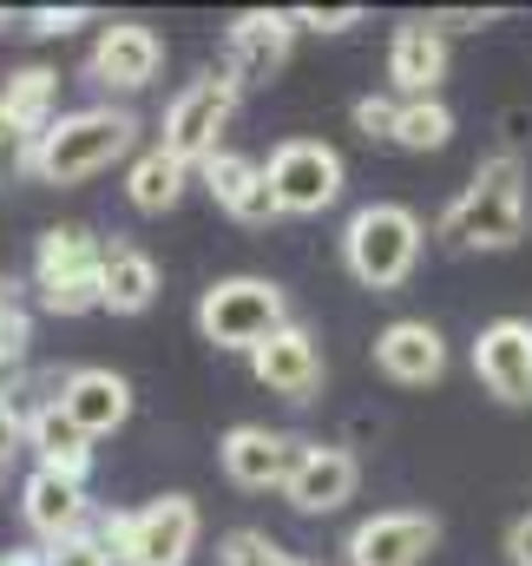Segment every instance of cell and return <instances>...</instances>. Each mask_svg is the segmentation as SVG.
I'll return each instance as SVG.
<instances>
[{"mask_svg": "<svg viewBox=\"0 0 532 566\" xmlns=\"http://www.w3.org/2000/svg\"><path fill=\"white\" fill-rule=\"evenodd\" d=\"M526 165L513 151H493L487 165H474L467 191L440 211V238L454 251H513L526 238Z\"/></svg>", "mask_w": 532, "mask_h": 566, "instance_id": "obj_1", "label": "cell"}, {"mask_svg": "<svg viewBox=\"0 0 532 566\" xmlns=\"http://www.w3.org/2000/svg\"><path fill=\"white\" fill-rule=\"evenodd\" d=\"M132 145H138V119L126 106H79V113H60L26 145V171L40 185H79V178L113 171Z\"/></svg>", "mask_w": 532, "mask_h": 566, "instance_id": "obj_2", "label": "cell"}, {"mask_svg": "<svg viewBox=\"0 0 532 566\" xmlns=\"http://www.w3.org/2000/svg\"><path fill=\"white\" fill-rule=\"evenodd\" d=\"M93 534L113 547V560L119 566H184L191 554H198L204 514H198L191 494H158V501L138 507V514H119V507L99 514Z\"/></svg>", "mask_w": 532, "mask_h": 566, "instance_id": "obj_3", "label": "cell"}, {"mask_svg": "<svg viewBox=\"0 0 532 566\" xmlns=\"http://www.w3.org/2000/svg\"><path fill=\"white\" fill-rule=\"evenodd\" d=\"M33 290L46 316L106 310V244L86 224H53L33 251Z\"/></svg>", "mask_w": 532, "mask_h": 566, "instance_id": "obj_4", "label": "cell"}, {"mask_svg": "<svg viewBox=\"0 0 532 566\" xmlns=\"http://www.w3.org/2000/svg\"><path fill=\"white\" fill-rule=\"evenodd\" d=\"M421 218L407 205H362L342 231V264L362 290H401L421 264Z\"/></svg>", "mask_w": 532, "mask_h": 566, "instance_id": "obj_5", "label": "cell"}, {"mask_svg": "<svg viewBox=\"0 0 532 566\" xmlns=\"http://www.w3.org/2000/svg\"><path fill=\"white\" fill-rule=\"evenodd\" d=\"M283 323H289V296H283V283H269V277H224L198 296V329L217 349H244L251 356Z\"/></svg>", "mask_w": 532, "mask_h": 566, "instance_id": "obj_6", "label": "cell"}, {"mask_svg": "<svg viewBox=\"0 0 532 566\" xmlns=\"http://www.w3.org/2000/svg\"><path fill=\"white\" fill-rule=\"evenodd\" d=\"M237 99H244V86L231 80V73H204V80H191L171 106H164V151L178 158V165H204V158H217L224 151V126L237 119Z\"/></svg>", "mask_w": 532, "mask_h": 566, "instance_id": "obj_7", "label": "cell"}, {"mask_svg": "<svg viewBox=\"0 0 532 566\" xmlns=\"http://www.w3.org/2000/svg\"><path fill=\"white\" fill-rule=\"evenodd\" d=\"M269 191H276V211L283 218H316L342 198V151L322 139H289L269 151L264 165Z\"/></svg>", "mask_w": 532, "mask_h": 566, "instance_id": "obj_8", "label": "cell"}, {"mask_svg": "<svg viewBox=\"0 0 532 566\" xmlns=\"http://www.w3.org/2000/svg\"><path fill=\"white\" fill-rule=\"evenodd\" d=\"M158 66H164V40L145 20H113L86 53V80L106 93H145L158 80Z\"/></svg>", "mask_w": 532, "mask_h": 566, "instance_id": "obj_9", "label": "cell"}, {"mask_svg": "<svg viewBox=\"0 0 532 566\" xmlns=\"http://www.w3.org/2000/svg\"><path fill=\"white\" fill-rule=\"evenodd\" d=\"M474 376L487 382V396H500L507 409L532 402V323L526 316H500L480 329L474 343Z\"/></svg>", "mask_w": 532, "mask_h": 566, "instance_id": "obj_10", "label": "cell"}, {"mask_svg": "<svg viewBox=\"0 0 532 566\" xmlns=\"http://www.w3.org/2000/svg\"><path fill=\"white\" fill-rule=\"evenodd\" d=\"M289 46H296V13L251 7V13H237L231 33H224V73H231L237 86H257V80H269V73L289 60Z\"/></svg>", "mask_w": 532, "mask_h": 566, "instance_id": "obj_11", "label": "cell"}, {"mask_svg": "<svg viewBox=\"0 0 532 566\" xmlns=\"http://www.w3.org/2000/svg\"><path fill=\"white\" fill-rule=\"evenodd\" d=\"M302 448H309V441H296V434H283V428L244 422V428H231V434H224L217 461H224V474H231L237 488L264 494V488H289V474H296Z\"/></svg>", "mask_w": 532, "mask_h": 566, "instance_id": "obj_12", "label": "cell"}, {"mask_svg": "<svg viewBox=\"0 0 532 566\" xmlns=\"http://www.w3.org/2000/svg\"><path fill=\"white\" fill-rule=\"evenodd\" d=\"M79 434H119V428L132 422V382L119 376V369H99V363H86V369H66L60 376V396H53Z\"/></svg>", "mask_w": 532, "mask_h": 566, "instance_id": "obj_13", "label": "cell"}, {"mask_svg": "<svg viewBox=\"0 0 532 566\" xmlns=\"http://www.w3.org/2000/svg\"><path fill=\"white\" fill-rule=\"evenodd\" d=\"M355 488H362V461L349 448H336V441H309L289 488H283V501L296 514H336L342 501H355Z\"/></svg>", "mask_w": 532, "mask_h": 566, "instance_id": "obj_14", "label": "cell"}, {"mask_svg": "<svg viewBox=\"0 0 532 566\" xmlns=\"http://www.w3.org/2000/svg\"><path fill=\"white\" fill-rule=\"evenodd\" d=\"M251 369H257V382H264L269 396H283V402H309L322 389V349H316V336L302 323H283L269 343H257Z\"/></svg>", "mask_w": 532, "mask_h": 566, "instance_id": "obj_15", "label": "cell"}, {"mask_svg": "<svg viewBox=\"0 0 532 566\" xmlns=\"http://www.w3.org/2000/svg\"><path fill=\"white\" fill-rule=\"evenodd\" d=\"M440 547L434 514H375L349 534V566H421Z\"/></svg>", "mask_w": 532, "mask_h": 566, "instance_id": "obj_16", "label": "cell"}, {"mask_svg": "<svg viewBox=\"0 0 532 566\" xmlns=\"http://www.w3.org/2000/svg\"><path fill=\"white\" fill-rule=\"evenodd\" d=\"M375 369H382L389 382H401V389H427V382L447 376V343H440L434 323L401 316V323H389V329L375 336Z\"/></svg>", "mask_w": 532, "mask_h": 566, "instance_id": "obj_17", "label": "cell"}, {"mask_svg": "<svg viewBox=\"0 0 532 566\" xmlns=\"http://www.w3.org/2000/svg\"><path fill=\"white\" fill-rule=\"evenodd\" d=\"M20 507H26V527H33L46 547H60V541H73V534H93V521H99L93 501H86V488H79V481H60V474H46V468L26 474Z\"/></svg>", "mask_w": 532, "mask_h": 566, "instance_id": "obj_18", "label": "cell"}, {"mask_svg": "<svg viewBox=\"0 0 532 566\" xmlns=\"http://www.w3.org/2000/svg\"><path fill=\"white\" fill-rule=\"evenodd\" d=\"M389 80L401 99H440L447 80V33L434 20H401L389 40Z\"/></svg>", "mask_w": 532, "mask_h": 566, "instance_id": "obj_19", "label": "cell"}, {"mask_svg": "<svg viewBox=\"0 0 532 566\" xmlns=\"http://www.w3.org/2000/svg\"><path fill=\"white\" fill-rule=\"evenodd\" d=\"M198 171H204V191L217 198V211H231L237 224H276V218H283V211H276V191H269V178H264L257 158H244V151H217V158H204Z\"/></svg>", "mask_w": 532, "mask_h": 566, "instance_id": "obj_20", "label": "cell"}, {"mask_svg": "<svg viewBox=\"0 0 532 566\" xmlns=\"http://www.w3.org/2000/svg\"><path fill=\"white\" fill-rule=\"evenodd\" d=\"M26 448L40 454V468L46 474H60V481H79L86 488V474H93V434H79L73 416L46 396L40 409H26Z\"/></svg>", "mask_w": 532, "mask_h": 566, "instance_id": "obj_21", "label": "cell"}, {"mask_svg": "<svg viewBox=\"0 0 532 566\" xmlns=\"http://www.w3.org/2000/svg\"><path fill=\"white\" fill-rule=\"evenodd\" d=\"M53 106H60V73L53 66H20L0 80V133L13 145H33L53 126Z\"/></svg>", "mask_w": 532, "mask_h": 566, "instance_id": "obj_22", "label": "cell"}, {"mask_svg": "<svg viewBox=\"0 0 532 566\" xmlns=\"http://www.w3.org/2000/svg\"><path fill=\"white\" fill-rule=\"evenodd\" d=\"M184 185H191V165H178L164 145H151V151H138L132 171H126V198H132L138 211H171L178 198H184Z\"/></svg>", "mask_w": 532, "mask_h": 566, "instance_id": "obj_23", "label": "cell"}, {"mask_svg": "<svg viewBox=\"0 0 532 566\" xmlns=\"http://www.w3.org/2000/svg\"><path fill=\"white\" fill-rule=\"evenodd\" d=\"M158 303V264L138 251V244H119L106 251V310L113 316H138Z\"/></svg>", "mask_w": 532, "mask_h": 566, "instance_id": "obj_24", "label": "cell"}, {"mask_svg": "<svg viewBox=\"0 0 532 566\" xmlns=\"http://www.w3.org/2000/svg\"><path fill=\"white\" fill-rule=\"evenodd\" d=\"M454 139V113H447V99H401V119H395V139L401 151H440V145Z\"/></svg>", "mask_w": 532, "mask_h": 566, "instance_id": "obj_25", "label": "cell"}, {"mask_svg": "<svg viewBox=\"0 0 532 566\" xmlns=\"http://www.w3.org/2000/svg\"><path fill=\"white\" fill-rule=\"evenodd\" d=\"M217 566H309V560H302V554H289V547H276V541L257 534V527H237V534H224Z\"/></svg>", "mask_w": 532, "mask_h": 566, "instance_id": "obj_26", "label": "cell"}, {"mask_svg": "<svg viewBox=\"0 0 532 566\" xmlns=\"http://www.w3.org/2000/svg\"><path fill=\"white\" fill-rule=\"evenodd\" d=\"M26 343H33V316H26V310L13 303V310L0 316V382H7V376H13V369L26 363Z\"/></svg>", "mask_w": 532, "mask_h": 566, "instance_id": "obj_27", "label": "cell"}, {"mask_svg": "<svg viewBox=\"0 0 532 566\" xmlns=\"http://www.w3.org/2000/svg\"><path fill=\"white\" fill-rule=\"evenodd\" d=\"M40 560H46V566H113V547H106L99 534H73V541L46 547Z\"/></svg>", "mask_w": 532, "mask_h": 566, "instance_id": "obj_28", "label": "cell"}, {"mask_svg": "<svg viewBox=\"0 0 532 566\" xmlns=\"http://www.w3.org/2000/svg\"><path fill=\"white\" fill-rule=\"evenodd\" d=\"M395 119H401V99H382V93L355 99V126H362L369 139H395Z\"/></svg>", "mask_w": 532, "mask_h": 566, "instance_id": "obj_29", "label": "cell"}, {"mask_svg": "<svg viewBox=\"0 0 532 566\" xmlns=\"http://www.w3.org/2000/svg\"><path fill=\"white\" fill-rule=\"evenodd\" d=\"M362 20V7H296V27H316V33H349Z\"/></svg>", "mask_w": 532, "mask_h": 566, "instance_id": "obj_30", "label": "cell"}, {"mask_svg": "<svg viewBox=\"0 0 532 566\" xmlns=\"http://www.w3.org/2000/svg\"><path fill=\"white\" fill-rule=\"evenodd\" d=\"M26 441V416H20V402L13 396H0V468L13 461V448Z\"/></svg>", "mask_w": 532, "mask_h": 566, "instance_id": "obj_31", "label": "cell"}, {"mask_svg": "<svg viewBox=\"0 0 532 566\" xmlns=\"http://www.w3.org/2000/svg\"><path fill=\"white\" fill-rule=\"evenodd\" d=\"M93 13L86 7H40L33 13V33H73V27H86Z\"/></svg>", "mask_w": 532, "mask_h": 566, "instance_id": "obj_32", "label": "cell"}, {"mask_svg": "<svg viewBox=\"0 0 532 566\" xmlns=\"http://www.w3.org/2000/svg\"><path fill=\"white\" fill-rule=\"evenodd\" d=\"M500 139H507L513 158H520V145H532V113L526 106H507V113H500Z\"/></svg>", "mask_w": 532, "mask_h": 566, "instance_id": "obj_33", "label": "cell"}, {"mask_svg": "<svg viewBox=\"0 0 532 566\" xmlns=\"http://www.w3.org/2000/svg\"><path fill=\"white\" fill-rule=\"evenodd\" d=\"M507 554H513L520 566H532V514H526V521H513V534H507Z\"/></svg>", "mask_w": 532, "mask_h": 566, "instance_id": "obj_34", "label": "cell"}, {"mask_svg": "<svg viewBox=\"0 0 532 566\" xmlns=\"http://www.w3.org/2000/svg\"><path fill=\"white\" fill-rule=\"evenodd\" d=\"M493 13H434V27H487Z\"/></svg>", "mask_w": 532, "mask_h": 566, "instance_id": "obj_35", "label": "cell"}, {"mask_svg": "<svg viewBox=\"0 0 532 566\" xmlns=\"http://www.w3.org/2000/svg\"><path fill=\"white\" fill-rule=\"evenodd\" d=\"M7 171H26V151H7V133H0V185H7Z\"/></svg>", "mask_w": 532, "mask_h": 566, "instance_id": "obj_36", "label": "cell"}, {"mask_svg": "<svg viewBox=\"0 0 532 566\" xmlns=\"http://www.w3.org/2000/svg\"><path fill=\"white\" fill-rule=\"evenodd\" d=\"M0 566H46L40 554H0Z\"/></svg>", "mask_w": 532, "mask_h": 566, "instance_id": "obj_37", "label": "cell"}, {"mask_svg": "<svg viewBox=\"0 0 532 566\" xmlns=\"http://www.w3.org/2000/svg\"><path fill=\"white\" fill-rule=\"evenodd\" d=\"M7 310H13V283H0V316H7Z\"/></svg>", "mask_w": 532, "mask_h": 566, "instance_id": "obj_38", "label": "cell"}, {"mask_svg": "<svg viewBox=\"0 0 532 566\" xmlns=\"http://www.w3.org/2000/svg\"><path fill=\"white\" fill-rule=\"evenodd\" d=\"M0 488H7V468H0Z\"/></svg>", "mask_w": 532, "mask_h": 566, "instance_id": "obj_39", "label": "cell"}, {"mask_svg": "<svg viewBox=\"0 0 532 566\" xmlns=\"http://www.w3.org/2000/svg\"><path fill=\"white\" fill-rule=\"evenodd\" d=\"M0 396H7V382H0Z\"/></svg>", "mask_w": 532, "mask_h": 566, "instance_id": "obj_40", "label": "cell"}]
</instances>
